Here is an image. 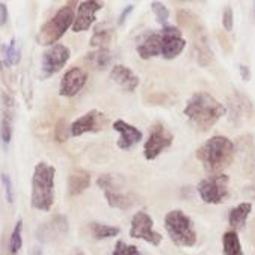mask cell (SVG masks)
<instances>
[{"label": "cell", "instance_id": "11", "mask_svg": "<svg viewBox=\"0 0 255 255\" xmlns=\"http://www.w3.org/2000/svg\"><path fill=\"white\" fill-rule=\"evenodd\" d=\"M108 121L109 120L106 118V115L103 112L92 109V111L86 112L85 115H82L80 118H77L71 124V136L77 137L85 133H98L106 127Z\"/></svg>", "mask_w": 255, "mask_h": 255}, {"label": "cell", "instance_id": "19", "mask_svg": "<svg viewBox=\"0 0 255 255\" xmlns=\"http://www.w3.org/2000/svg\"><path fill=\"white\" fill-rule=\"evenodd\" d=\"M105 196L111 207L120 209V210H128L134 204H137V196L133 195L131 192H123V186L112 189V190H106Z\"/></svg>", "mask_w": 255, "mask_h": 255}, {"label": "cell", "instance_id": "27", "mask_svg": "<svg viewBox=\"0 0 255 255\" xmlns=\"http://www.w3.org/2000/svg\"><path fill=\"white\" fill-rule=\"evenodd\" d=\"M21 231H23V221L18 219L14 230H12V234H11V239H9V252L11 255H17L23 246V237H21Z\"/></svg>", "mask_w": 255, "mask_h": 255}, {"label": "cell", "instance_id": "14", "mask_svg": "<svg viewBox=\"0 0 255 255\" xmlns=\"http://www.w3.org/2000/svg\"><path fill=\"white\" fill-rule=\"evenodd\" d=\"M68 219L64 215H56L36 230V239L44 243L55 242L64 237L68 233Z\"/></svg>", "mask_w": 255, "mask_h": 255}, {"label": "cell", "instance_id": "12", "mask_svg": "<svg viewBox=\"0 0 255 255\" xmlns=\"http://www.w3.org/2000/svg\"><path fill=\"white\" fill-rule=\"evenodd\" d=\"M162 33V56L165 59H174L183 53L186 48V39L183 38L181 30L177 26H165L160 30Z\"/></svg>", "mask_w": 255, "mask_h": 255}, {"label": "cell", "instance_id": "3", "mask_svg": "<svg viewBox=\"0 0 255 255\" xmlns=\"http://www.w3.org/2000/svg\"><path fill=\"white\" fill-rule=\"evenodd\" d=\"M55 175L56 169L47 162L36 163L32 175L30 206L39 212H48L55 202Z\"/></svg>", "mask_w": 255, "mask_h": 255}, {"label": "cell", "instance_id": "35", "mask_svg": "<svg viewBox=\"0 0 255 255\" xmlns=\"http://www.w3.org/2000/svg\"><path fill=\"white\" fill-rule=\"evenodd\" d=\"M8 23V8L3 2H0V26H5Z\"/></svg>", "mask_w": 255, "mask_h": 255}, {"label": "cell", "instance_id": "13", "mask_svg": "<svg viewBox=\"0 0 255 255\" xmlns=\"http://www.w3.org/2000/svg\"><path fill=\"white\" fill-rule=\"evenodd\" d=\"M86 82H88V73L80 67H71L70 70L65 71V74L61 79L59 95L67 98L76 97L83 89Z\"/></svg>", "mask_w": 255, "mask_h": 255}, {"label": "cell", "instance_id": "36", "mask_svg": "<svg viewBox=\"0 0 255 255\" xmlns=\"http://www.w3.org/2000/svg\"><path fill=\"white\" fill-rule=\"evenodd\" d=\"M239 71H240V76H242V79L245 80V82H249L251 80V68L249 67H246V65H239Z\"/></svg>", "mask_w": 255, "mask_h": 255}, {"label": "cell", "instance_id": "18", "mask_svg": "<svg viewBox=\"0 0 255 255\" xmlns=\"http://www.w3.org/2000/svg\"><path fill=\"white\" fill-rule=\"evenodd\" d=\"M111 80L114 82V83H117L124 92H128V94H131V92H134L136 91V88L139 86V83H140V80H139V77L131 71V68H128V67H126V65H115L114 68H112V71H111Z\"/></svg>", "mask_w": 255, "mask_h": 255}, {"label": "cell", "instance_id": "7", "mask_svg": "<svg viewBox=\"0 0 255 255\" xmlns=\"http://www.w3.org/2000/svg\"><path fill=\"white\" fill-rule=\"evenodd\" d=\"M174 142V134L162 123L152 124L149 128V136L143 145V154L146 160L157 159L162 152L169 148Z\"/></svg>", "mask_w": 255, "mask_h": 255}, {"label": "cell", "instance_id": "22", "mask_svg": "<svg viewBox=\"0 0 255 255\" xmlns=\"http://www.w3.org/2000/svg\"><path fill=\"white\" fill-rule=\"evenodd\" d=\"M91 186V175L88 171L83 169H76L70 178H68V193L71 196L80 195L83 190H86Z\"/></svg>", "mask_w": 255, "mask_h": 255}, {"label": "cell", "instance_id": "32", "mask_svg": "<svg viewBox=\"0 0 255 255\" xmlns=\"http://www.w3.org/2000/svg\"><path fill=\"white\" fill-rule=\"evenodd\" d=\"M222 26L227 32H231L234 27V12L231 6H225L222 12Z\"/></svg>", "mask_w": 255, "mask_h": 255}, {"label": "cell", "instance_id": "8", "mask_svg": "<svg viewBox=\"0 0 255 255\" xmlns=\"http://www.w3.org/2000/svg\"><path fill=\"white\" fill-rule=\"evenodd\" d=\"M71 56L70 48L64 44H55L50 47L47 52L42 55V62H41V77L48 79L59 73L68 62Z\"/></svg>", "mask_w": 255, "mask_h": 255}, {"label": "cell", "instance_id": "21", "mask_svg": "<svg viewBox=\"0 0 255 255\" xmlns=\"http://www.w3.org/2000/svg\"><path fill=\"white\" fill-rule=\"evenodd\" d=\"M252 212V202H242L234 209L230 210L228 215V224L234 231L243 230L246 227V221Z\"/></svg>", "mask_w": 255, "mask_h": 255}, {"label": "cell", "instance_id": "1", "mask_svg": "<svg viewBox=\"0 0 255 255\" xmlns=\"http://www.w3.org/2000/svg\"><path fill=\"white\" fill-rule=\"evenodd\" d=\"M183 114L199 131H209L227 114V106L209 92H195L186 103Z\"/></svg>", "mask_w": 255, "mask_h": 255}, {"label": "cell", "instance_id": "6", "mask_svg": "<svg viewBox=\"0 0 255 255\" xmlns=\"http://www.w3.org/2000/svg\"><path fill=\"white\" fill-rule=\"evenodd\" d=\"M196 190L206 204H221L230 196V177L225 174H213L201 180Z\"/></svg>", "mask_w": 255, "mask_h": 255}, {"label": "cell", "instance_id": "26", "mask_svg": "<svg viewBox=\"0 0 255 255\" xmlns=\"http://www.w3.org/2000/svg\"><path fill=\"white\" fill-rule=\"evenodd\" d=\"M21 59V50L17 45V39L12 38L9 44L5 47V53H3V61L6 67H14L20 62Z\"/></svg>", "mask_w": 255, "mask_h": 255}, {"label": "cell", "instance_id": "31", "mask_svg": "<svg viewBox=\"0 0 255 255\" xmlns=\"http://www.w3.org/2000/svg\"><path fill=\"white\" fill-rule=\"evenodd\" d=\"M71 136V126H68V123L65 120H61L56 126V130H55V137L58 142L64 143L68 140V137Z\"/></svg>", "mask_w": 255, "mask_h": 255}, {"label": "cell", "instance_id": "5", "mask_svg": "<svg viewBox=\"0 0 255 255\" xmlns=\"http://www.w3.org/2000/svg\"><path fill=\"white\" fill-rule=\"evenodd\" d=\"M74 3H68L65 6H62L52 18H50L47 23H44L36 35V41L39 45H55L58 44V41L64 36V33L73 26L74 23V9H73Z\"/></svg>", "mask_w": 255, "mask_h": 255}, {"label": "cell", "instance_id": "38", "mask_svg": "<svg viewBox=\"0 0 255 255\" xmlns=\"http://www.w3.org/2000/svg\"><path fill=\"white\" fill-rule=\"evenodd\" d=\"M32 255H42V251L36 246V248H33V251H32Z\"/></svg>", "mask_w": 255, "mask_h": 255}, {"label": "cell", "instance_id": "24", "mask_svg": "<svg viewBox=\"0 0 255 255\" xmlns=\"http://www.w3.org/2000/svg\"><path fill=\"white\" fill-rule=\"evenodd\" d=\"M86 58H88V62L97 70L108 68L112 61V55L109 52V48H97L92 53H89Z\"/></svg>", "mask_w": 255, "mask_h": 255}, {"label": "cell", "instance_id": "16", "mask_svg": "<svg viewBox=\"0 0 255 255\" xmlns=\"http://www.w3.org/2000/svg\"><path fill=\"white\" fill-rule=\"evenodd\" d=\"M114 130L120 133V139L117 143L124 151L131 149L134 145H137L142 140V131L123 120H117L114 123Z\"/></svg>", "mask_w": 255, "mask_h": 255}, {"label": "cell", "instance_id": "4", "mask_svg": "<svg viewBox=\"0 0 255 255\" xmlns=\"http://www.w3.org/2000/svg\"><path fill=\"white\" fill-rule=\"evenodd\" d=\"M165 230L171 242L180 248H192L198 242L193 222L183 210H171L165 216Z\"/></svg>", "mask_w": 255, "mask_h": 255}, {"label": "cell", "instance_id": "10", "mask_svg": "<svg viewBox=\"0 0 255 255\" xmlns=\"http://www.w3.org/2000/svg\"><path fill=\"white\" fill-rule=\"evenodd\" d=\"M15 120V101L12 95L3 92L0 97V139L3 145H9L14 133Z\"/></svg>", "mask_w": 255, "mask_h": 255}, {"label": "cell", "instance_id": "15", "mask_svg": "<svg viewBox=\"0 0 255 255\" xmlns=\"http://www.w3.org/2000/svg\"><path fill=\"white\" fill-rule=\"evenodd\" d=\"M103 9V3L97 2V0H85L77 6V14L74 17V23L71 29L74 32H85L88 30L92 23L95 21L97 12Z\"/></svg>", "mask_w": 255, "mask_h": 255}, {"label": "cell", "instance_id": "23", "mask_svg": "<svg viewBox=\"0 0 255 255\" xmlns=\"http://www.w3.org/2000/svg\"><path fill=\"white\" fill-rule=\"evenodd\" d=\"M222 251H224V255H245L237 231L230 230V231L224 233V236H222Z\"/></svg>", "mask_w": 255, "mask_h": 255}, {"label": "cell", "instance_id": "34", "mask_svg": "<svg viewBox=\"0 0 255 255\" xmlns=\"http://www.w3.org/2000/svg\"><path fill=\"white\" fill-rule=\"evenodd\" d=\"M133 9H134L133 5H128V6H126V8L123 9V12H121L120 17H118V26H123V24L126 23V18L133 12Z\"/></svg>", "mask_w": 255, "mask_h": 255}, {"label": "cell", "instance_id": "25", "mask_svg": "<svg viewBox=\"0 0 255 255\" xmlns=\"http://www.w3.org/2000/svg\"><path fill=\"white\" fill-rule=\"evenodd\" d=\"M91 231H92V236H94L97 240H103V239L117 237V236L121 233V230H120L118 227L106 225V224H98V222L91 224Z\"/></svg>", "mask_w": 255, "mask_h": 255}, {"label": "cell", "instance_id": "33", "mask_svg": "<svg viewBox=\"0 0 255 255\" xmlns=\"http://www.w3.org/2000/svg\"><path fill=\"white\" fill-rule=\"evenodd\" d=\"M2 183H3V187H5V192H6V199L9 204L14 202L15 199V195H14V184H12V180L9 177V174L3 172L2 174Z\"/></svg>", "mask_w": 255, "mask_h": 255}, {"label": "cell", "instance_id": "9", "mask_svg": "<svg viewBox=\"0 0 255 255\" xmlns=\"http://www.w3.org/2000/svg\"><path fill=\"white\" fill-rule=\"evenodd\" d=\"M154 221L145 212H137L131 218V227H130V237L137 240H145L146 243L152 246H159L163 240L162 234L154 231Z\"/></svg>", "mask_w": 255, "mask_h": 255}, {"label": "cell", "instance_id": "20", "mask_svg": "<svg viewBox=\"0 0 255 255\" xmlns=\"http://www.w3.org/2000/svg\"><path fill=\"white\" fill-rule=\"evenodd\" d=\"M230 115H231V120L233 121H240V120H246L248 117L252 115L254 112V108H252V103L243 95H240L239 92L230 98Z\"/></svg>", "mask_w": 255, "mask_h": 255}, {"label": "cell", "instance_id": "37", "mask_svg": "<svg viewBox=\"0 0 255 255\" xmlns=\"http://www.w3.org/2000/svg\"><path fill=\"white\" fill-rule=\"evenodd\" d=\"M245 195H248V196L254 198V195H255V183H254V184H251L249 187H246V189H245Z\"/></svg>", "mask_w": 255, "mask_h": 255}, {"label": "cell", "instance_id": "29", "mask_svg": "<svg viewBox=\"0 0 255 255\" xmlns=\"http://www.w3.org/2000/svg\"><path fill=\"white\" fill-rule=\"evenodd\" d=\"M151 9L154 12L157 21L162 24V27L168 26V20H169V9L162 3V2H152L151 3Z\"/></svg>", "mask_w": 255, "mask_h": 255}, {"label": "cell", "instance_id": "2", "mask_svg": "<svg viewBox=\"0 0 255 255\" xmlns=\"http://www.w3.org/2000/svg\"><path fill=\"white\" fill-rule=\"evenodd\" d=\"M236 156V145L225 136H213L207 139L198 149L196 159L202 163L204 169L212 174L228 168Z\"/></svg>", "mask_w": 255, "mask_h": 255}, {"label": "cell", "instance_id": "30", "mask_svg": "<svg viewBox=\"0 0 255 255\" xmlns=\"http://www.w3.org/2000/svg\"><path fill=\"white\" fill-rule=\"evenodd\" d=\"M112 255H140V252L134 245H127L126 242L118 240L114 248Z\"/></svg>", "mask_w": 255, "mask_h": 255}, {"label": "cell", "instance_id": "39", "mask_svg": "<svg viewBox=\"0 0 255 255\" xmlns=\"http://www.w3.org/2000/svg\"><path fill=\"white\" fill-rule=\"evenodd\" d=\"M252 8H254L252 11H254V20H255V2H254V5H252Z\"/></svg>", "mask_w": 255, "mask_h": 255}, {"label": "cell", "instance_id": "17", "mask_svg": "<svg viewBox=\"0 0 255 255\" xmlns=\"http://www.w3.org/2000/svg\"><path fill=\"white\" fill-rule=\"evenodd\" d=\"M136 52L145 61L162 55V33H160V30L148 32L146 35H143L140 42L136 45Z\"/></svg>", "mask_w": 255, "mask_h": 255}, {"label": "cell", "instance_id": "28", "mask_svg": "<svg viewBox=\"0 0 255 255\" xmlns=\"http://www.w3.org/2000/svg\"><path fill=\"white\" fill-rule=\"evenodd\" d=\"M111 38H112L111 30H97V32L92 35L89 44H91L92 47H95V50H97V48H109Z\"/></svg>", "mask_w": 255, "mask_h": 255}]
</instances>
